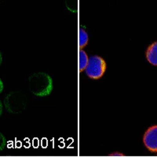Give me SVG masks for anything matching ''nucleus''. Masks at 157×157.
<instances>
[{"label":"nucleus","mask_w":157,"mask_h":157,"mask_svg":"<svg viewBox=\"0 0 157 157\" xmlns=\"http://www.w3.org/2000/svg\"><path fill=\"white\" fill-rule=\"evenodd\" d=\"M2 112H3V106H2V101H0V116H2Z\"/></svg>","instance_id":"10"},{"label":"nucleus","mask_w":157,"mask_h":157,"mask_svg":"<svg viewBox=\"0 0 157 157\" xmlns=\"http://www.w3.org/2000/svg\"><path fill=\"white\" fill-rule=\"evenodd\" d=\"M143 141L150 152L157 153V126H152L146 130Z\"/></svg>","instance_id":"4"},{"label":"nucleus","mask_w":157,"mask_h":157,"mask_svg":"<svg viewBox=\"0 0 157 157\" xmlns=\"http://www.w3.org/2000/svg\"><path fill=\"white\" fill-rule=\"evenodd\" d=\"M106 62L99 56H91L89 57L86 68V73L90 78L98 79L106 71Z\"/></svg>","instance_id":"3"},{"label":"nucleus","mask_w":157,"mask_h":157,"mask_svg":"<svg viewBox=\"0 0 157 157\" xmlns=\"http://www.w3.org/2000/svg\"><path fill=\"white\" fill-rule=\"evenodd\" d=\"M146 58L150 64L157 66V42L149 46L146 51Z\"/></svg>","instance_id":"5"},{"label":"nucleus","mask_w":157,"mask_h":157,"mask_svg":"<svg viewBox=\"0 0 157 157\" xmlns=\"http://www.w3.org/2000/svg\"><path fill=\"white\" fill-rule=\"evenodd\" d=\"M88 35L86 33V32L83 30L82 29H79V36H78V44H79V48L80 50H82L84 47H86V44L88 43Z\"/></svg>","instance_id":"7"},{"label":"nucleus","mask_w":157,"mask_h":157,"mask_svg":"<svg viewBox=\"0 0 157 157\" xmlns=\"http://www.w3.org/2000/svg\"><path fill=\"white\" fill-rule=\"evenodd\" d=\"M88 60H89V57H88L86 52L82 50H80V51H79V60H78L79 71H82L83 70H85L86 65H87Z\"/></svg>","instance_id":"6"},{"label":"nucleus","mask_w":157,"mask_h":157,"mask_svg":"<svg viewBox=\"0 0 157 157\" xmlns=\"http://www.w3.org/2000/svg\"><path fill=\"white\" fill-rule=\"evenodd\" d=\"M2 53H1V51H0V65H1V64H2Z\"/></svg>","instance_id":"11"},{"label":"nucleus","mask_w":157,"mask_h":157,"mask_svg":"<svg viewBox=\"0 0 157 157\" xmlns=\"http://www.w3.org/2000/svg\"><path fill=\"white\" fill-rule=\"evenodd\" d=\"M29 89L35 96L44 98L49 96L54 90L53 79L46 72H36L29 78Z\"/></svg>","instance_id":"1"},{"label":"nucleus","mask_w":157,"mask_h":157,"mask_svg":"<svg viewBox=\"0 0 157 157\" xmlns=\"http://www.w3.org/2000/svg\"><path fill=\"white\" fill-rule=\"evenodd\" d=\"M3 88H4L3 82H2V79H1V78H0V94L2 93V91H3Z\"/></svg>","instance_id":"9"},{"label":"nucleus","mask_w":157,"mask_h":157,"mask_svg":"<svg viewBox=\"0 0 157 157\" xmlns=\"http://www.w3.org/2000/svg\"><path fill=\"white\" fill-rule=\"evenodd\" d=\"M3 105L8 113L20 114L26 109L27 101L23 93L20 91H12L6 96Z\"/></svg>","instance_id":"2"},{"label":"nucleus","mask_w":157,"mask_h":157,"mask_svg":"<svg viewBox=\"0 0 157 157\" xmlns=\"http://www.w3.org/2000/svg\"><path fill=\"white\" fill-rule=\"evenodd\" d=\"M6 144V139L4 137L3 134L2 133H0V150H2L4 148Z\"/></svg>","instance_id":"8"}]
</instances>
